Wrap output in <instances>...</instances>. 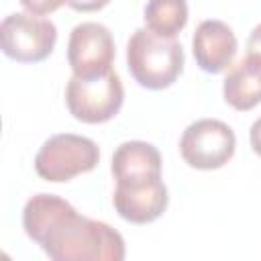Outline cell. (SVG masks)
Here are the masks:
<instances>
[{"label":"cell","mask_w":261,"mask_h":261,"mask_svg":"<svg viewBox=\"0 0 261 261\" xmlns=\"http://www.w3.org/2000/svg\"><path fill=\"white\" fill-rule=\"evenodd\" d=\"M22 228L53 261H122V234L102 220L77 214L55 194H37L22 208Z\"/></svg>","instance_id":"obj_1"},{"label":"cell","mask_w":261,"mask_h":261,"mask_svg":"<svg viewBox=\"0 0 261 261\" xmlns=\"http://www.w3.org/2000/svg\"><path fill=\"white\" fill-rule=\"evenodd\" d=\"M126 67L141 88L165 90L184 71V47L175 37L137 29L126 45Z\"/></svg>","instance_id":"obj_2"},{"label":"cell","mask_w":261,"mask_h":261,"mask_svg":"<svg viewBox=\"0 0 261 261\" xmlns=\"http://www.w3.org/2000/svg\"><path fill=\"white\" fill-rule=\"evenodd\" d=\"M100 161L98 145L82 135L59 133L49 137L35 155V171L41 179L63 184L92 171Z\"/></svg>","instance_id":"obj_3"},{"label":"cell","mask_w":261,"mask_h":261,"mask_svg":"<svg viewBox=\"0 0 261 261\" xmlns=\"http://www.w3.org/2000/svg\"><path fill=\"white\" fill-rule=\"evenodd\" d=\"M124 102L120 75L112 69L96 77L71 75L65 86V104L69 114L86 124H102L112 120Z\"/></svg>","instance_id":"obj_4"},{"label":"cell","mask_w":261,"mask_h":261,"mask_svg":"<svg viewBox=\"0 0 261 261\" xmlns=\"http://www.w3.org/2000/svg\"><path fill=\"white\" fill-rule=\"evenodd\" d=\"M57 43L53 20L33 12H12L0 24V45L6 57L18 63H39L47 59Z\"/></svg>","instance_id":"obj_5"},{"label":"cell","mask_w":261,"mask_h":261,"mask_svg":"<svg viewBox=\"0 0 261 261\" xmlns=\"http://www.w3.org/2000/svg\"><path fill=\"white\" fill-rule=\"evenodd\" d=\"M237 149L234 130L218 118H200L186 126L179 139L181 159L202 171L220 169L226 165Z\"/></svg>","instance_id":"obj_6"},{"label":"cell","mask_w":261,"mask_h":261,"mask_svg":"<svg viewBox=\"0 0 261 261\" xmlns=\"http://www.w3.org/2000/svg\"><path fill=\"white\" fill-rule=\"evenodd\" d=\"M116 55L114 39L108 27L100 22H80L71 29L67 41V63L77 77H96L112 71Z\"/></svg>","instance_id":"obj_7"},{"label":"cell","mask_w":261,"mask_h":261,"mask_svg":"<svg viewBox=\"0 0 261 261\" xmlns=\"http://www.w3.org/2000/svg\"><path fill=\"white\" fill-rule=\"evenodd\" d=\"M116 214L133 224H149L157 220L169 204V192L161 177L118 181L112 194Z\"/></svg>","instance_id":"obj_8"},{"label":"cell","mask_w":261,"mask_h":261,"mask_svg":"<svg viewBox=\"0 0 261 261\" xmlns=\"http://www.w3.org/2000/svg\"><path fill=\"white\" fill-rule=\"evenodd\" d=\"M239 43L232 29L216 18L202 20L192 39V51L198 67L206 73H222L234 61Z\"/></svg>","instance_id":"obj_9"},{"label":"cell","mask_w":261,"mask_h":261,"mask_svg":"<svg viewBox=\"0 0 261 261\" xmlns=\"http://www.w3.org/2000/svg\"><path fill=\"white\" fill-rule=\"evenodd\" d=\"M161 153L147 141H124L114 149L112 175L118 181H139L161 177Z\"/></svg>","instance_id":"obj_10"},{"label":"cell","mask_w":261,"mask_h":261,"mask_svg":"<svg viewBox=\"0 0 261 261\" xmlns=\"http://www.w3.org/2000/svg\"><path fill=\"white\" fill-rule=\"evenodd\" d=\"M224 102L234 110H251L261 104V57L247 53L224 77Z\"/></svg>","instance_id":"obj_11"},{"label":"cell","mask_w":261,"mask_h":261,"mask_svg":"<svg viewBox=\"0 0 261 261\" xmlns=\"http://www.w3.org/2000/svg\"><path fill=\"white\" fill-rule=\"evenodd\" d=\"M147 29L163 37H175L188 22L186 0H149L143 8Z\"/></svg>","instance_id":"obj_12"},{"label":"cell","mask_w":261,"mask_h":261,"mask_svg":"<svg viewBox=\"0 0 261 261\" xmlns=\"http://www.w3.org/2000/svg\"><path fill=\"white\" fill-rule=\"evenodd\" d=\"M22 4V8L27 12H33V14H51L55 12L57 8H61L67 0H18Z\"/></svg>","instance_id":"obj_13"},{"label":"cell","mask_w":261,"mask_h":261,"mask_svg":"<svg viewBox=\"0 0 261 261\" xmlns=\"http://www.w3.org/2000/svg\"><path fill=\"white\" fill-rule=\"evenodd\" d=\"M110 0H67V6L77 12H96L102 10Z\"/></svg>","instance_id":"obj_14"},{"label":"cell","mask_w":261,"mask_h":261,"mask_svg":"<svg viewBox=\"0 0 261 261\" xmlns=\"http://www.w3.org/2000/svg\"><path fill=\"white\" fill-rule=\"evenodd\" d=\"M249 143H251L253 153L261 157V116L251 124V130H249Z\"/></svg>","instance_id":"obj_15"},{"label":"cell","mask_w":261,"mask_h":261,"mask_svg":"<svg viewBox=\"0 0 261 261\" xmlns=\"http://www.w3.org/2000/svg\"><path fill=\"white\" fill-rule=\"evenodd\" d=\"M247 53H253V55H259L261 57V24H257L249 39H247Z\"/></svg>","instance_id":"obj_16"}]
</instances>
